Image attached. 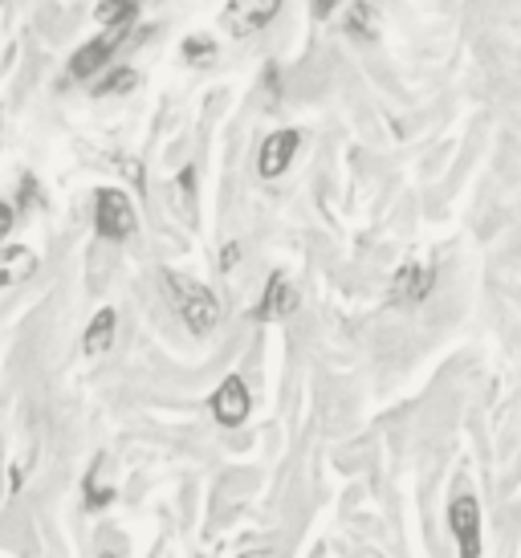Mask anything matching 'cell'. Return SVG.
Returning <instances> with one entry per match:
<instances>
[{"mask_svg":"<svg viewBox=\"0 0 521 558\" xmlns=\"http://www.w3.org/2000/svg\"><path fill=\"white\" fill-rule=\"evenodd\" d=\"M163 290H168L175 314L184 318V326L192 335H213L216 323H220V306H216V294L204 286V281L187 278V274H175V269H163Z\"/></svg>","mask_w":521,"mask_h":558,"instance_id":"1","label":"cell"},{"mask_svg":"<svg viewBox=\"0 0 521 558\" xmlns=\"http://www.w3.org/2000/svg\"><path fill=\"white\" fill-rule=\"evenodd\" d=\"M94 229H98V236H107V241H126V236L135 233L138 217L131 196L119 192V187H102L94 196Z\"/></svg>","mask_w":521,"mask_h":558,"instance_id":"2","label":"cell"},{"mask_svg":"<svg viewBox=\"0 0 521 558\" xmlns=\"http://www.w3.org/2000/svg\"><path fill=\"white\" fill-rule=\"evenodd\" d=\"M281 4H286V0H229L225 13H220V25L229 29V37L249 41L253 33L274 25V16L281 13Z\"/></svg>","mask_w":521,"mask_h":558,"instance_id":"3","label":"cell"},{"mask_svg":"<svg viewBox=\"0 0 521 558\" xmlns=\"http://www.w3.org/2000/svg\"><path fill=\"white\" fill-rule=\"evenodd\" d=\"M298 151H302V131L281 126V131H274V135H265V140H260V151H257V175H265V180L286 175L290 163L298 159Z\"/></svg>","mask_w":521,"mask_h":558,"instance_id":"4","label":"cell"},{"mask_svg":"<svg viewBox=\"0 0 521 558\" xmlns=\"http://www.w3.org/2000/svg\"><path fill=\"white\" fill-rule=\"evenodd\" d=\"M448 530L457 538L460 555L476 558L481 555V506L473 494H457L448 501Z\"/></svg>","mask_w":521,"mask_h":558,"instance_id":"5","label":"cell"},{"mask_svg":"<svg viewBox=\"0 0 521 558\" xmlns=\"http://www.w3.org/2000/svg\"><path fill=\"white\" fill-rule=\"evenodd\" d=\"M253 412V396H249V384L241 375H225L220 379V388L213 391V416L216 424H225V428H241Z\"/></svg>","mask_w":521,"mask_h":558,"instance_id":"6","label":"cell"},{"mask_svg":"<svg viewBox=\"0 0 521 558\" xmlns=\"http://www.w3.org/2000/svg\"><path fill=\"white\" fill-rule=\"evenodd\" d=\"M126 29H131V25H114V29H107L102 37L86 41V46L70 58V74H74V78H94L98 70H107L110 58H114V49L126 41Z\"/></svg>","mask_w":521,"mask_h":558,"instance_id":"7","label":"cell"},{"mask_svg":"<svg viewBox=\"0 0 521 558\" xmlns=\"http://www.w3.org/2000/svg\"><path fill=\"white\" fill-rule=\"evenodd\" d=\"M436 290V265L428 262H403L391 278V302L396 306H420Z\"/></svg>","mask_w":521,"mask_h":558,"instance_id":"8","label":"cell"},{"mask_svg":"<svg viewBox=\"0 0 521 558\" xmlns=\"http://www.w3.org/2000/svg\"><path fill=\"white\" fill-rule=\"evenodd\" d=\"M298 306H302L298 286H293V281L277 269L274 278H269V286H265V294H260L253 318H257V323H269V318H293V314H298Z\"/></svg>","mask_w":521,"mask_h":558,"instance_id":"9","label":"cell"},{"mask_svg":"<svg viewBox=\"0 0 521 558\" xmlns=\"http://www.w3.org/2000/svg\"><path fill=\"white\" fill-rule=\"evenodd\" d=\"M114 323H119V314L110 311H98L90 318V326H86V335H82V351L90 359H98V355H107L110 351V342H114Z\"/></svg>","mask_w":521,"mask_h":558,"instance_id":"10","label":"cell"},{"mask_svg":"<svg viewBox=\"0 0 521 558\" xmlns=\"http://www.w3.org/2000/svg\"><path fill=\"white\" fill-rule=\"evenodd\" d=\"M347 33L351 37H363V41H375L379 37V13L371 0H351L347 9Z\"/></svg>","mask_w":521,"mask_h":558,"instance_id":"11","label":"cell"},{"mask_svg":"<svg viewBox=\"0 0 521 558\" xmlns=\"http://www.w3.org/2000/svg\"><path fill=\"white\" fill-rule=\"evenodd\" d=\"M37 269V257L29 248H0V286H13V281H25Z\"/></svg>","mask_w":521,"mask_h":558,"instance_id":"12","label":"cell"},{"mask_svg":"<svg viewBox=\"0 0 521 558\" xmlns=\"http://www.w3.org/2000/svg\"><path fill=\"white\" fill-rule=\"evenodd\" d=\"M138 4H143V0H98L94 21H98V25H107V29H114V25H131L135 13H138Z\"/></svg>","mask_w":521,"mask_h":558,"instance_id":"13","label":"cell"},{"mask_svg":"<svg viewBox=\"0 0 521 558\" xmlns=\"http://www.w3.org/2000/svg\"><path fill=\"white\" fill-rule=\"evenodd\" d=\"M187 65H213L216 62V41L208 33H196V37H184V46H180Z\"/></svg>","mask_w":521,"mask_h":558,"instance_id":"14","label":"cell"},{"mask_svg":"<svg viewBox=\"0 0 521 558\" xmlns=\"http://www.w3.org/2000/svg\"><path fill=\"white\" fill-rule=\"evenodd\" d=\"M138 86V74L135 70H110L107 78L98 82V86H94V94H98V98H110V94H126V90H135Z\"/></svg>","mask_w":521,"mask_h":558,"instance_id":"15","label":"cell"},{"mask_svg":"<svg viewBox=\"0 0 521 558\" xmlns=\"http://www.w3.org/2000/svg\"><path fill=\"white\" fill-rule=\"evenodd\" d=\"M110 497H114V489L98 485V473H90V481H86V506H90V510H102Z\"/></svg>","mask_w":521,"mask_h":558,"instance_id":"16","label":"cell"},{"mask_svg":"<svg viewBox=\"0 0 521 558\" xmlns=\"http://www.w3.org/2000/svg\"><path fill=\"white\" fill-rule=\"evenodd\" d=\"M237 257H241V245H225V248H220V262H216V269H220V274H229L232 265H237Z\"/></svg>","mask_w":521,"mask_h":558,"instance_id":"17","label":"cell"},{"mask_svg":"<svg viewBox=\"0 0 521 558\" xmlns=\"http://www.w3.org/2000/svg\"><path fill=\"white\" fill-rule=\"evenodd\" d=\"M342 4H347V0H314V16H318V21H326V16H335Z\"/></svg>","mask_w":521,"mask_h":558,"instance_id":"18","label":"cell"},{"mask_svg":"<svg viewBox=\"0 0 521 558\" xmlns=\"http://www.w3.org/2000/svg\"><path fill=\"white\" fill-rule=\"evenodd\" d=\"M9 229H13V208H9V204H0V241L9 236Z\"/></svg>","mask_w":521,"mask_h":558,"instance_id":"19","label":"cell"}]
</instances>
